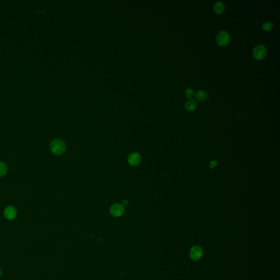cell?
Segmentation results:
<instances>
[{"label": "cell", "instance_id": "cell-16", "mask_svg": "<svg viewBox=\"0 0 280 280\" xmlns=\"http://www.w3.org/2000/svg\"><path fill=\"white\" fill-rule=\"evenodd\" d=\"M2 271H1V270L0 269V277H1V276H2Z\"/></svg>", "mask_w": 280, "mask_h": 280}, {"label": "cell", "instance_id": "cell-2", "mask_svg": "<svg viewBox=\"0 0 280 280\" xmlns=\"http://www.w3.org/2000/svg\"><path fill=\"white\" fill-rule=\"evenodd\" d=\"M266 53V48L263 45L259 44L254 48L253 55L256 60H261L265 57Z\"/></svg>", "mask_w": 280, "mask_h": 280}, {"label": "cell", "instance_id": "cell-6", "mask_svg": "<svg viewBox=\"0 0 280 280\" xmlns=\"http://www.w3.org/2000/svg\"><path fill=\"white\" fill-rule=\"evenodd\" d=\"M4 216L7 219L12 220L15 219L17 216V211L13 206H8L4 211Z\"/></svg>", "mask_w": 280, "mask_h": 280}, {"label": "cell", "instance_id": "cell-9", "mask_svg": "<svg viewBox=\"0 0 280 280\" xmlns=\"http://www.w3.org/2000/svg\"><path fill=\"white\" fill-rule=\"evenodd\" d=\"M225 10V6L222 2L218 1L214 3V12L217 14L222 13Z\"/></svg>", "mask_w": 280, "mask_h": 280}, {"label": "cell", "instance_id": "cell-1", "mask_svg": "<svg viewBox=\"0 0 280 280\" xmlns=\"http://www.w3.org/2000/svg\"><path fill=\"white\" fill-rule=\"evenodd\" d=\"M50 150L55 155H60L65 151V144L62 140L56 139L53 140L50 144Z\"/></svg>", "mask_w": 280, "mask_h": 280}, {"label": "cell", "instance_id": "cell-11", "mask_svg": "<svg viewBox=\"0 0 280 280\" xmlns=\"http://www.w3.org/2000/svg\"><path fill=\"white\" fill-rule=\"evenodd\" d=\"M7 166L5 162H0V177L4 176L7 172Z\"/></svg>", "mask_w": 280, "mask_h": 280}, {"label": "cell", "instance_id": "cell-8", "mask_svg": "<svg viewBox=\"0 0 280 280\" xmlns=\"http://www.w3.org/2000/svg\"><path fill=\"white\" fill-rule=\"evenodd\" d=\"M195 97L196 99L199 101H204L208 97V94L204 90H199L196 93Z\"/></svg>", "mask_w": 280, "mask_h": 280}, {"label": "cell", "instance_id": "cell-7", "mask_svg": "<svg viewBox=\"0 0 280 280\" xmlns=\"http://www.w3.org/2000/svg\"><path fill=\"white\" fill-rule=\"evenodd\" d=\"M141 157L138 153H131L128 157V162L132 166H136L141 162Z\"/></svg>", "mask_w": 280, "mask_h": 280}, {"label": "cell", "instance_id": "cell-4", "mask_svg": "<svg viewBox=\"0 0 280 280\" xmlns=\"http://www.w3.org/2000/svg\"><path fill=\"white\" fill-rule=\"evenodd\" d=\"M189 253L191 259L195 261L199 260L202 257L203 254V250L202 248L199 246L195 245L191 248Z\"/></svg>", "mask_w": 280, "mask_h": 280}, {"label": "cell", "instance_id": "cell-14", "mask_svg": "<svg viewBox=\"0 0 280 280\" xmlns=\"http://www.w3.org/2000/svg\"><path fill=\"white\" fill-rule=\"evenodd\" d=\"M216 165V162L213 161V162H211V164H210V167H211V168H212V167L215 166Z\"/></svg>", "mask_w": 280, "mask_h": 280}, {"label": "cell", "instance_id": "cell-3", "mask_svg": "<svg viewBox=\"0 0 280 280\" xmlns=\"http://www.w3.org/2000/svg\"><path fill=\"white\" fill-rule=\"evenodd\" d=\"M230 37L229 34L224 31H221L217 36V41L221 46H227L230 42Z\"/></svg>", "mask_w": 280, "mask_h": 280}, {"label": "cell", "instance_id": "cell-12", "mask_svg": "<svg viewBox=\"0 0 280 280\" xmlns=\"http://www.w3.org/2000/svg\"><path fill=\"white\" fill-rule=\"evenodd\" d=\"M273 27V24L270 22H265L262 25V28L265 31H269Z\"/></svg>", "mask_w": 280, "mask_h": 280}, {"label": "cell", "instance_id": "cell-15", "mask_svg": "<svg viewBox=\"0 0 280 280\" xmlns=\"http://www.w3.org/2000/svg\"><path fill=\"white\" fill-rule=\"evenodd\" d=\"M122 204H123V205H125H125H127L128 204V200H124L123 201Z\"/></svg>", "mask_w": 280, "mask_h": 280}, {"label": "cell", "instance_id": "cell-13", "mask_svg": "<svg viewBox=\"0 0 280 280\" xmlns=\"http://www.w3.org/2000/svg\"><path fill=\"white\" fill-rule=\"evenodd\" d=\"M185 96H187V97H188L189 99H191L194 96V91L190 88H188L185 90Z\"/></svg>", "mask_w": 280, "mask_h": 280}, {"label": "cell", "instance_id": "cell-10", "mask_svg": "<svg viewBox=\"0 0 280 280\" xmlns=\"http://www.w3.org/2000/svg\"><path fill=\"white\" fill-rule=\"evenodd\" d=\"M197 107L196 102L193 99L187 101L185 104V109L188 111H193L196 109Z\"/></svg>", "mask_w": 280, "mask_h": 280}, {"label": "cell", "instance_id": "cell-5", "mask_svg": "<svg viewBox=\"0 0 280 280\" xmlns=\"http://www.w3.org/2000/svg\"><path fill=\"white\" fill-rule=\"evenodd\" d=\"M111 214L115 217H119L122 216L124 212V208L122 205L120 204H115L113 205L110 209Z\"/></svg>", "mask_w": 280, "mask_h": 280}]
</instances>
